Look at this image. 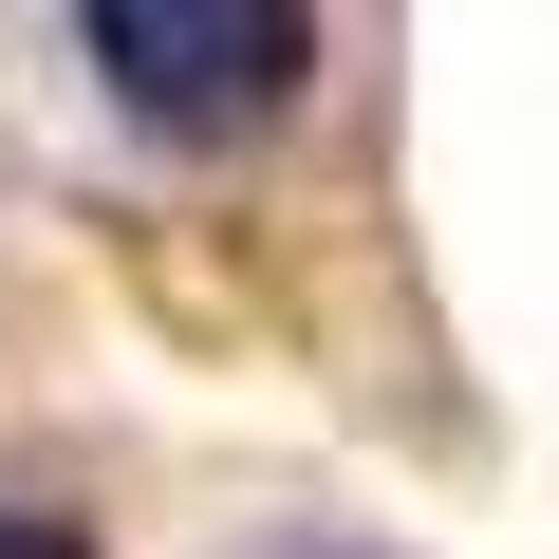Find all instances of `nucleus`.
<instances>
[{
	"label": "nucleus",
	"instance_id": "f257e3e1",
	"mask_svg": "<svg viewBox=\"0 0 559 559\" xmlns=\"http://www.w3.org/2000/svg\"><path fill=\"white\" fill-rule=\"evenodd\" d=\"M75 38H94V75H112L150 131H187V150L261 131L280 94L318 75V20H299V0H75Z\"/></svg>",
	"mask_w": 559,
	"mask_h": 559
},
{
	"label": "nucleus",
	"instance_id": "f03ea898",
	"mask_svg": "<svg viewBox=\"0 0 559 559\" xmlns=\"http://www.w3.org/2000/svg\"><path fill=\"white\" fill-rule=\"evenodd\" d=\"M0 559H75V522H20V503H0Z\"/></svg>",
	"mask_w": 559,
	"mask_h": 559
}]
</instances>
